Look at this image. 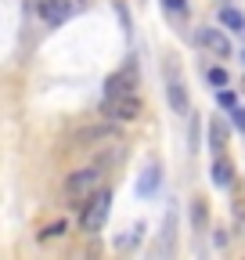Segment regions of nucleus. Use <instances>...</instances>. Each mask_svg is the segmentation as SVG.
<instances>
[{
  "label": "nucleus",
  "instance_id": "2",
  "mask_svg": "<svg viewBox=\"0 0 245 260\" xmlns=\"http://www.w3.org/2000/svg\"><path fill=\"white\" fill-rule=\"evenodd\" d=\"M101 112H105L108 119H123V123H130V119H137V116H141V98H137V94H115V98H105Z\"/></svg>",
  "mask_w": 245,
  "mask_h": 260
},
{
  "label": "nucleus",
  "instance_id": "7",
  "mask_svg": "<svg viewBox=\"0 0 245 260\" xmlns=\"http://www.w3.org/2000/svg\"><path fill=\"white\" fill-rule=\"evenodd\" d=\"M155 188H159V162H148V170L137 177V195L141 199H151Z\"/></svg>",
  "mask_w": 245,
  "mask_h": 260
},
{
  "label": "nucleus",
  "instance_id": "17",
  "mask_svg": "<svg viewBox=\"0 0 245 260\" xmlns=\"http://www.w3.org/2000/svg\"><path fill=\"white\" fill-rule=\"evenodd\" d=\"M94 138H112V126H101V130H83V134H76V141H94Z\"/></svg>",
  "mask_w": 245,
  "mask_h": 260
},
{
  "label": "nucleus",
  "instance_id": "19",
  "mask_svg": "<svg viewBox=\"0 0 245 260\" xmlns=\"http://www.w3.org/2000/svg\"><path fill=\"white\" fill-rule=\"evenodd\" d=\"M206 80H209L213 87H227V73L220 69V65H217V69H209V73H206Z\"/></svg>",
  "mask_w": 245,
  "mask_h": 260
},
{
  "label": "nucleus",
  "instance_id": "15",
  "mask_svg": "<svg viewBox=\"0 0 245 260\" xmlns=\"http://www.w3.org/2000/svg\"><path fill=\"white\" fill-rule=\"evenodd\" d=\"M217 102H220V109H227V112H231V109H238V94H234V90H224V87H220Z\"/></svg>",
  "mask_w": 245,
  "mask_h": 260
},
{
  "label": "nucleus",
  "instance_id": "11",
  "mask_svg": "<svg viewBox=\"0 0 245 260\" xmlns=\"http://www.w3.org/2000/svg\"><path fill=\"white\" fill-rule=\"evenodd\" d=\"M224 145H227V130H224L220 119H213L209 123V148L213 152H224Z\"/></svg>",
  "mask_w": 245,
  "mask_h": 260
},
{
  "label": "nucleus",
  "instance_id": "16",
  "mask_svg": "<svg viewBox=\"0 0 245 260\" xmlns=\"http://www.w3.org/2000/svg\"><path fill=\"white\" fill-rule=\"evenodd\" d=\"M191 224H195V228L206 224V199H195V206H191Z\"/></svg>",
  "mask_w": 245,
  "mask_h": 260
},
{
  "label": "nucleus",
  "instance_id": "10",
  "mask_svg": "<svg viewBox=\"0 0 245 260\" xmlns=\"http://www.w3.org/2000/svg\"><path fill=\"white\" fill-rule=\"evenodd\" d=\"M220 22H224L231 32H245V15H241L238 8H231V4L220 8Z\"/></svg>",
  "mask_w": 245,
  "mask_h": 260
},
{
  "label": "nucleus",
  "instance_id": "5",
  "mask_svg": "<svg viewBox=\"0 0 245 260\" xmlns=\"http://www.w3.org/2000/svg\"><path fill=\"white\" fill-rule=\"evenodd\" d=\"M36 8H40V18L44 25H61L69 15H72V0H36Z\"/></svg>",
  "mask_w": 245,
  "mask_h": 260
},
{
  "label": "nucleus",
  "instance_id": "6",
  "mask_svg": "<svg viewBox=\"0 0 245 260\" xmlns=\"http://www.w3.org/2000/svg\"><path fill=\"white\" fill-rule=\"evenodd\" d=\"M198 44H202L206 51H213L217 58H227V54H231V40L224 37V29H213V25H202V29H198Z\"/></svg>",
  "mask_w": 245,
  "mask_h": 260
},
{
  "label": "nucleus",
  "instance_id": "20",
  "mask_svg": "<svg viewBox=\"0 0 245 260\" xmlns=\"http://www.w3.org/2000/svg\"><path fill=\"white\" fill-rule=\"evenodd\" d=\"M231 119H234V126L238 130H245V109L238 105V109H231Z\"/></svg>",
  "mask_w": 245,
  "mask_h": 260
},
{
  "label": "nucleus",
  "instance_id": "14",
  "mask_svg": "<svg viewBox=\"0 0 245 260\" xmlns=\"http://www.w3.org/2000/svg\"><path fill=\"white\" fill-rule=\"evenodd\" d=\"M141 235H144V224H134V228H130V235H123V239H119L115 246H119V249H130V246H134V242H137Z\"/></svg>",
  "mask_w": 245,
  "mask_h": 260
},
{
  "label": "nucleus",
  "instance_id": "13",
  "mask_svg": "<svg viewBox=\"0 0 245 260\" xmlns=\"http://www.w3.org/2000/svg\"><path fill=\"white\" fill-rule=\"evenodd\" d=\"M162 11L170 18H184L188 15V0H162Z\"/></svg>",
  "mask_w": 245,
  "mask_h": 260
},
{
  "label": "nucleus",
  "instance_id": "3",
  "mask_svg": "<svg viewBox=\"0 0 245 260\" xmlns=\"http://www.w3.org/2000/svg\"><path fill=\"white\" fill-rule=\"evenodd\" d=\"M134 87H137V65H134V61H127L119 73H112V76L105 80V98H115V94H134Z\"/></svg>",
  "mask_w": 245,
  "mask_h": 260
},
{
  "label": "nucleus",
  "instance_id": "4",
  "mask_svg": "<svg viewBox=\"0 0 245 260\" xmlns=\"http://www.w3.org/2000/svg\"><path fill=\"white\" fill-rule=\"evenodd\" d=\"M98 177H101L98 167H83V170L69 174V181H65V195H90V191L98 188Z\"/></svg>",
  "mask_w": 245,
  "mask_h": 260
},
{
  "label": "nucleus",
  "instance_id": "18",
  "mask_svg": "<svg viewBox=\"0 0 245 260\" xmlns=\"http://www.w3.org/2000/svg\"><path fill=\"white\" fill-rule=\"evenodd\" d=\"M54 235H65V220H58V224H47L44 232H40V242H47V239H54Z\"/></svg>",
  "mask_w": 245,
  "mask_h": 260
},
{
  "label": "nucleus",
  "instance_id": "12",
  "mask_svg": "<svg viewBox=\"0 0 245 260\" xmlns=\"http://www.w3.org/2000/svg\"><path fill=\"white\" fill-rule=\"evenodd\" d=\"M115 15H119V25H123V37H134V25H130V11H127V4L123 0H115Z\"/></svg>",
  "mask_w": 245,
  "mask_h": 260
},
{
  "label": "nucleus",
  "instance_id": "1",
  "mask_svg": "<svg viewBox=\"0 0 245 260\" xmlns=\"http://www.w3.org/2000/svg\"><path fill=\"white\" fill-rule=\"evenodd\" d=\"M108 210H112V191H94V195H87V206H83V213H79V228L87 235H98L101 228H105V220H108Z\"/></svg>",
  "mask_w": 245,
  "mask_h": 260
},
{
  "label": "nucleus",
  "instance_id": "8",
  "mask_svg": "<svg viewBox=\"0 0 245 260\" xmlns=\"http://www.w3.org/2000/svg\"><path fill=\"white\" fill-rule=\"evenodd\" d=\"M231 181H234V162L217 155V159H213V184H217V188H231Z\"/></svg>",
  "mask_w": 245,
  "mask_h": 260
},
{
  "label": "nucleus",
  "instance_id": "9",
  "mask_svg": "<svg viewBox=\"0 0 245 260\" xmlns=\"http://www.w3.org/2000/svg\"><path fill=\"white\" fill-rule=\"evenodd\" d=\"M166 98H170V105H173V112L177 116H188V94H184V83L180 80H170V87H166Z\"/></svg>",
  "mask_w": 245,
  "mask_h": 260
}]
</instances>
